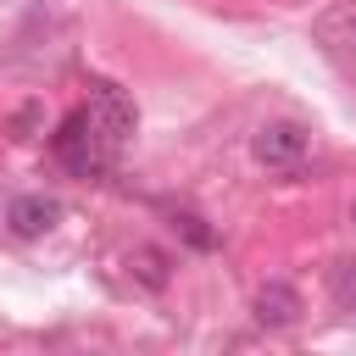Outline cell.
<instances>
[{"mask_svg":"<svg viewBox=\"0 0 356 356\" xmlns=\"http://www.w3.org/2000/svg\"><path fill=\"white\" fill-rule=\"evenodd\" d=\"M50 150H56V161H61L67 172H78V178L106 172V167H111V156H117V145L100 134V122L89 117V106H78V111H67V117H61V128L50 134Z\"/></svg>","mask_w":356,"mask_h":356,"instance_id":"obj_1","label":"cell"},{"mask_svg":"<svg viewBox=\"0 0 356 356\" xmlns=\"http://www.w3.org/2000/svg\"><path fill=\"white\" fill-rule=\"evenodd\" d=\"M83 106H89V117L100 122V134H106L111 145H122V139L134 134V100H128L117 83H106V78L89 83V100H83Z\"/></svg>","mask_w":356,"mask_h":356,"instance_id":"obj_2","label":"cell"},{"mask_svg":"<svg viewBox=\"0 0 356 356\" xmlns=\"http://www.w3.org/2000/svg\"><path fill=\"white\" fill-rule=\"evenodd\" d=\"M250 150H256V161L261 167H300V156H306V128L300 122H267L256 139H250Z\"/></svg>","mask_w":356,"mask_h":356,"instance_id":"obj_3","label":"cell"},{"mask_svg":"<svg viewBox=\"0 0 356 356\" xmlns=\"http://www.w3.org/2000/svg\"><path fill=\"white\" fill-rule=\"evenodd\" d=\"M56 217H61V206H56L50 195H17V200L6 206V228H11L17 239H39V234H50Z\"/></svg>","mask_w":356,"mask_h":356,"instance_id":"obj_4","label":"cell"},{"mask_svg":"<svg viewBox=\"0 0 356 356\" xmlns=\"http://www.w3.org/2000/svg\"><path fill=\"white\" fill-rule=\"evenodd\" d=\"M250 312H256V323L261 328H289V323H300V295L289 289V284H261L256 289V300H250Z\"/></svg>","mask_w":356,"mask_h":356,"instance_id":"obj_5","label":"cell"},{"mask_svg":"<svg viewBox=\"0 0 356 356\" xmlns=\"http://www.w3.org/2000/svg\"><path fill=\"white\" fill-rule=\"evenodd\" d=\"M128 273H134L139 284L161 289V284H167V256H161V250H150V245H139V250L128 256Z\"/></svg>","mask_w":356,"mask_h":356,"instance_id":"obj_6","label":"cell"},{"mask_svg":"<svg viewBox=\"0 0 356 356\" xmlns=\"http://www.w3.org/2000/svg\"><path fill=\"white\" fill-rule=\"evenodd\" d=\"M328 295H334L339 312L356 317V261H334V267H328Z\"/></svg>","mask_w":356,"mask_h":356,"instance_id":"obj_7","label":"cell"},{"mask_svg":"<svg viewBox=\"0 0 356 356\" xmlns=\"http://www.w3.org/2000/svg\"><path fill=\"white\" fill-rule=\"evenodd\" d=\"M172 234H184L195 250H211V245H217V234H211L206 217H195V211H172Z\"/></svg>","mask_w":356,"mask_h":356,"instance_id":"obj_8","label":"cell"},{"mask_svg":"<svg viewBox=\"0 0 356 356\" xmlns=\"http://www.w3.org/2000/svg\"><path fill=\"white\" fill-rule=\"evenodd\" d=\"M323 28H345V44L356 50V6H350V11H339V17H328Z\"/></svg>","mask_w":356,"mask_h":356,"instance_id":"obj_9","label":"cell"},{"mask_svg":"<svg viewBox=\"0 0 356 356\" xmlns=\"http://www.w3.org/2000/svg\"><path fill=\"white\" fill-rule=\"evenodd\" d=\"M350 222H356V206H350Z\"/></svg>","mask_w":356,"mask_h":356,"instance_id":"obj_10","label":"cell"}]
</instances>
